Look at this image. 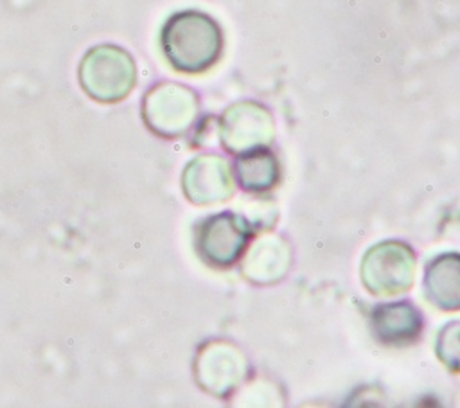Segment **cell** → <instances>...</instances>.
<instances>
[{"mask_svg": "<svg viewBox=\"0 0 460 408\" xmlns=\"http://www.w3.org/2000/svg\"><path fill=\"white\" fill-rule=\"evenodd\" d=\"M160 47L176 72L201 74L217 63L223 32L219 23L203 11H178L164 23Z\"/></svg>", "mask_w": 460, "mask_h": 408, "instance_id": "6da1fadb", "label": "cell"}, {"mask_svg": "<svg viewBox=\"0 0 460 408\" xmlns=\"http://www.w3.org/2000/svg\"><path fill=\"white\" fill-rule=\"evenodd\" d=\"M135 61L117 45H97L90 49L79 65L83 90L99 102H119L135 86Z\"/></svg>", "mask_w": 460, "mask_h": 408, "instance_id": "7a4b0ae2", "label": "cell"}, {"mask_svg": "<svg viewBox=\"0 0 460 408\" xmlns=\"http://www.w3.org/2000/svg\"><path fill=\"white\" fill-rule=\"evenodd\" d=\"M417 257L402 241H381L367 250L361 261V280L377 297L406 293L415 279Z\"/></svg>", "mask_w": 460, "mask_h": 408, "instance_id": "3957f363", "label": "cell"}, {"mask_svg": "<svg viewBox=\"0 0 460 408\" xmlns=\"http://www.w3.org/2000/svg\"><path fill=\"white\" fill-rule=\"evenodd\" d=\"M253 225L241 214L223 210L205 217L196 228V250L212 268H230L243 255L253 234Z\"/></svg>", "mask_w": 460, "mask_h": 408, "instance_id": "277c9868", "label": "cell"}, {"mask_svg": "<svg viewBox=\"0 0 460 408\" xmlns=\"http://www.w3.org/2000/svg\"><path fill=\"white\" fill-rule=\"evenodd\" d=\"M198 110L196 92L176 83L153 86L142 102V117L147 128L164 138L187 133L198 117Z\"/></svg>", "mask_w": 460, "mask_h": 408, "instance_id": "5b68a950", "label": "cell"}, {"mask_svg": "<svg viewBox=\"0 0 460 408\" xmlns=\"http://www.w3.org/2000/svg\"><path fill=\"white\" fill-rule=\"evenodd\" d=\"M250 365L244 352L230 341H208L199 347L194 374L208 394L228 397L248 376Z\"/></svg>", "mask_w": 460, "mask_h": 408, "instance_id": "8992f818", "label": "cell"}, {"mask_svg": "<svg viewBox=\"0 0 460 408\" xmlns=\"http://www.w3.org/2000/svg\"><path fill=\"white\" fill-rule=\"evenodd\" d=\"M219 137L226 151L241 155L270 146L275 138V122L262 104L243 101L223 113Z\"/></svg>", "mask_w": 460, "mask_h": 408, "instance_id": "52a82bcc", "label": "cell"}, {"mask_svg": "<svg viewBox=\"0 0 460 408\" xmlns=\"http://www.w3.org/2000/svg\"><path fill=\"white\" fill-rule=\"evenodd\" d=\"M181 187L194 205H210L228 200L235 191L230 162L219 155L192 158L181 174Z\"/></svg>", "mask_w": 460, "mask_h": 408, "instance_id": "ba28073f", "label": "cell"}, {"mask_svg": "<svg viewBox=\"0 0 460 408\" xmlns=\"http://www.w3.org/2000/svg\"><path fill=\"white\" fill-rule=\"evenodd\" d=\"M424 327L420 309L408 300L377 304L370 313V329L377 341L385 345H410Z\"/></svg>", "mask_w": 460, "mask_h": 408, "instance_id": "9c48e42d", "label": "cell"}, {"mask_svg": "<svg viewBox=\"0 0 460 408\" xmlns=\"http://www.w3.org/2000/svg\"><path fill=\"white\" fill-rule=\"evenodd\" d=\"M289 244L277 234H266L248 250L243 262V275L257 286H270L282 280L289 271Z\"/></svg>", "mask_w": 460, "mask_h": 408, "instance_id": "30bf717a", "label": "cell"}, {"mask_svg": "<svg viewBox=\"0 0 460 408\" xmlns=\"http://www.w3.org/2000/svg\"><path fill=\"white\" fill-rule=\"evenodd\" d=\"M424 293L428 300L444 311L460 307L458 253H440L428 262L424 271Z\"/></svg>", "mask_w": 460, "mask_h": 408, "instance_id": "8fae6325", "label": "cell"}, {"mask_svg": "<svg viewBox=\"0 0 460 408\" xmlns=\"http://www.w3.org/2000/svg\"><path fill=\"white\" fill-rule=\"evenodd\" d=\"M235 176L246 192H264L277 185L280 165L271 151L259 147L239 155L235 160Z\"/></svg>", "mask_w": 460, "mask_h": 408, "instance_id": "7c38bea8", "label": "cell"}, {"mask_svg": "<svg viewBox=\"0 0 460 408\" xmlns=\"http://www.w3.org/2000/svg\"><path fill=\"white\" fill-rule=\"evenodd\" d=\"M437 356L453 372L458 370V322L453 320L444 325L437 338Z\"/></svg>", "mask_w": 460, "mask_h": 408, "instance_id": "4fadbf2b", "label": "cell"}]
</instances>
